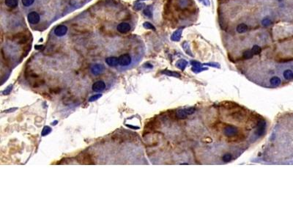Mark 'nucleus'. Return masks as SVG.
I'll return each instance as SVG.
<instances>
[{
  "label": "nucleus",
  "instance_id": "nucleus-29",
  "mask_svg": "<svg viewBox=\"0 0 293 220\" xmlns=\"http://www.w3.org/2000/svg\"><path fill=\"white\" fill-rule=\"evenodd\" d=\"M141 1H144V0H141Z\"/></svg>",
  "mask_w": 293,
  "mask_h": 220
},
{
  "label": "nucleus",
  "instance_id": "nucleus-15",
  "mask_svg": "<svg viewBox=\"0 0 293 220\" xmlns=\"http://www.w3.org/2000/svg\"><path fill=\"white\" fill-rule=\"evenodd\" d=\"M5 5L10 8H16L18 5V0H5Z\"/></svg>",
  "mask_w": 293,
  "mask_h": 220
},
{
  "label": "nucleus",
  "instance_id": "nucleus-6",
  "mask_svg": "<svg viewBox=\"0 0 293 220\" xmlns=\"http://www.w3.org/2000/svg\"><path fill=\"white\" fill-rule=\"evenodd\" d=\"M68 32V27L65 25H59L54 29V33L57 36L62 37L64 36Z\"/></svg>",
  "mask_w": 293,
  "mask_h": 220
},
{
  "label": "nucleus",
  "instance_id": "nucleus-21",
  "mask_svg": "<svg viewBox=\"0 0 293 220\" xmlns=\"http://www.w3.org/2000/svg\"><path fill=\"white\" fill-rule=\"evenodd\" d=\"M102 95L101 94H96V95H94V96H91L89 99V101L90 102H93L95 101H97L98 99H99L100 98H101Z\"/></svg>",
  "mask_w": 293,
  "mask_h": 220
},
{
  "label": "nucleus",
  "instance_id": "nucleus-1",
  "mask_svg": "<svg viewBox=\"0 0 293 220\" xmlns=\"http://www.w3.org/2000/svg\"><path fill=\"white\" fill-rule=\"evenodd\" d=\"M166 133L146 132V145L165 143L167 163L225 164L237 159L266 134L267 120L234 101L182 107L157 117Z\"/></svg>",
  "mask_w": 293,
  "mask_h": 220
},
{
  "label": "nucleus",
  "instance_id": "nucleus-4",
  "mask_svg": "<svg viewBox=\"0 0 293 220\" xmlns=\"http://www.w3.org/2000/svg\"><path fill=\"white\" fill-rule=\"evenodd\" d=\"M40 15L37 13V12H31L29 13L27 16V20L30 24H38L40 21Z\"/></svg>",
  "mask_w": 293,
  "mask_h": 220
},
{
  "label": "nucleus",
  "instance_id": "nucleus-25",
  "mask_svg": "<svg viewBox=\"0 0 293 220\" xmlns=\"http://www.w3.org/2000/svg\"><path fill=\"white\" fill-rule=\"evenodd\" d=\"M143 7H144V4H142V3H138V4H136V5H135V9L137 10H140L143 8Z\"/></svg>",
  "mask_w": 293,
  "mask_h": 220
},
{
  "label": "nucleus",
  "instance_id": "nucleus-8",
  "mask_svg": "<svg viewBox=\"0 0 293 220\" xmlns=\"http://www.w3.org/2000/svg\"><path fill=\"white\" fill-rule=\"evenodd\" d=\"M104 70V66L102 64H95L91 67V71L94 75H98L101 74Z\"/></svg>",
  "mask_w": 293,
  "mask_h": 220
},
{
  "label": "nucleus",
  "instance_id": "nucleus-24",
  "mask_svg": "<svg viewBox=\"0 0 293 220\" xmlns=\"http://www.w3.org/2000/svg\"><path fill=\"white\" fill-rule=\"evenodd\" d=\"M163 74H165L166 75H169V76H179L178 74L177 73H174V72H170V71H163Z\"/></svg>",
  "mask_w": 293,
  "mask_h": 220
},
{
  "label": "nucleus",
  "instance_id": "nucleus-28",
  "mask_svg": "<svg viewBox=\"0 0 293 220\" xmlns=\"http://www.w3.org/2000/svg\"><path fill=\"white\" fill-rule=\"evenodd\" d=\"M57 121H54V123H52L51 124L54 125H55L57 124Z\"/></svg>",
  "mask_w": 293,
  "mask_h": 220
},
{
  "label": "nucleus",
  "instance_id": "nucleus-17",
  "mask_svg": "<svg viewBox=\"0 0 293 220\" xmlns=\"http://www.w3.org/2000/svg\"><path fill=\"white\" fill-rule=\"evenodd\" d=\"M144 14L149 17V18H151L152 16H153V13H152V8L151 7H147L145 10H144Z\"/></svg>",
  "mask_w": 293,
  "mask_h": 220
},
{
  "label": "nucleus",
  "instance_id": "nucleus-12",
  "mask_svg": "<svg viewBox=\"0 0 293 220\" xmlns=\"http://www.w3.org/2000/svg\"><path fill=\"white\" fill-rule=\"evenodd\" d=\"M236 29H237V32L238 33L242 34V33H244L248 31V26L245 24H240L239 25H237Z\"/></svg>",
  "mask_w": 293,
  "mask_h": 220
},
{
  "label": "nucleus",
  "instance_id": "nucleus-13",
  "mask_svg": "<svg viewBox=\"0 0 293 220\" xmlns=\"http://www.w3.org/2000/svg\"><path fill=\"white\" fill-rule=\"evenodd\" d=\"M252 54H253V57L254 55H259L260 54V53L262 52V48L259 46L258 45H254V46L252 47V48L251 49Z\"/></svg>",
  "mask_w": 293,
  "mask_h": 220
},
{
  "label": "nucleus",
  "instance_id": "nucleus-19",
  "mask_svg": "<svg viewBox=\"0 0 293 220\" xmlns=\"http://www.w3.org/2000/svg\"><path fill=\"white\" fill-rule=\"evenodd\" d=\"M21 2L25 7H29L34 3L35 0H21Z\"/></svg>",
  "mask_w": 293,
  "mask_h": 220
},
{
  "label": "nucleus",
  "instance_id": "nucleus-10",
  "mask_svg": "<svg viewBox=\"0 0 293 220\" xmlns=\"http://www.w3.org/2000/svg\"><path fill=\"white\" fill-rule=\"evenodd\" d=\"M182 32H183V29H177V30H176L175 32L172 35L171 40L172 41H179L180 40V38H181Z\"/></svg>",
  "mask_w": 293,
  "mask_h": 220
},
{
  "label": "nucleus",
  "instance_id": "nucleus-2",
  "mask_svg": "<svg viewBox=\"0 0 293 220\" xmlns=\"http://www.w3.org/2000/svg\"><path fill=\"white\" fill-rule=\"evenodd\" d=\"M259 160L267 164L293 162V113H285L276 119Z\"/></svg>",
  "mask_w": 293,
  "mask_h": 220
},
{
  "label": "nucleus",
  "instance_id": "nucleus-9",
  "mask_svg": "<svg viewBox=\"0 0 293 220\" xmlns=\"http://www.w3.org/2000/svg\"><path fill=\"white\" fill-rule=\"evenodd\" d=\"M106 63L111 67H115L119 64V59L116 57H109L106 59Z\"/></svg>",
  "mask_w": 293,
  "mask_h": 220
},
{
  "label": "nucleus",
  "instance_id": "nucleus-20",
  "mask_svg": "<svg viewBox=\"0 0 293 220\" xmlns=\"http://www.w3.org/2000/svg\"><path fill=\"white\" fill-rule=\"evenodd\" d=\"M271 21H270V19H268V18H266V19H264L262 21V25H263L264 27H268V26H270V24H271Z\"/></svg>",
  "mask_w": 293,
  "mask_h": 220
},
{
  "label": "nucleus",
  "instance_id": "nucleus-18",
  "mask_svg": "<svg viewBox=\"0 0 293 220\" xmlns=\"http://www.w3.org/2000/svg\"><path fill=\"white\" fill-rule=\"evenodd\" d=\"M143 27L146 29H152V30H154V31L156 30V27L152 24H150V22H144L143 24Z\"/></svg>",
  "mask_w": 293,
  "mask_h": 220
},
{
  "label": "nucleus",
  "instance_id": "nucleus-14",
  "mask_svg": "<svg viewBox=\"0 0 293 220\" xmlns=\"http://www.w3.org/2000/svg\"><path fill=\"white\" fill-rule=\"evenodd\" d=\"M243 58L244 59H251L253 58V54L251 51V49H248V50H245L244 52L243 53Z\"/></svg>",
  "mask_w": 293,
  "mask_h": 220
},
{
  "label": "nucleus",
  "instance_id": "nucleus-26",
  "mask_svg": "<svg viewBox=\"0 0 293 220\" xmlns=\"http://www.w3.org/2000/svg\"><path fill=\"white\" fill-rule=\"evenodd\" d=\"M126 126L128 127L129 128H131V129H138V128H139V127L133 126V125H126Z\"/></svg>",
  "mask_w": 293,
  "mask_h": 220
},
{
  "label": "nucleus",
  "instance_id": "nucleus-23",
  "mask_svg": "<svg viewBox=\"0 0 293 220\" xmlns=\"http://www.w3.org/2000/svg\"><path fill=\"white\" fill-rule=\"evenodd\" d=\"M12 90H13V85L8 86L6 88V90L3 92V94H4V95H8V94H10Z\"/></svg>",
  "mask_w": 293,
  "mask_h": 220
},
{
  "label": "nucleus",
  "instance_id": "nucleus-5",
  "mask_svg": "<svg viewBox=\"0 0 293 220\" xmlns=\"http://www.w3.org/2000/svg\"><path fill=\"white\" fill-rule=\"evenodd\" d=\"M92 90L94 92H101L106 88V84L103 81H97L92 85Z\"/></svg>",
  "mask_w": 293,
  "mask_h": 220
},
{
  "label": "nucleus",
  "instance_id": "nucleus-7",
  "mask_svg": "<svg viewBox=\"0 0 293 220\" xmlns=\"http://www.w3.org/2000/svg\"><path fill=\"white\" fill-rule=\"evenodd\" d=\"M117 31L119 32L120 33H126V32L130 31V24H127V23L122 22V23H120L119 24L117 25Z\"/></svg>",
  "mask_w": 293,
  "mask_h": 220
},
{
  "label": "nucleus",
  "instance_id": "nucleus-22",
  "mask_svg": "<svg viewBox=\"0 0 293 220\" xmlns=\"http://www.w3.org/2000/svg\"><path fill=\"white\" fill-rule=\"evenodd\" d=\"M186 62L185 61V60H180L178 62H177V65L179 67H180V68H184V67H185V65H186Z\"/></svg>",
  "mask_w": 293,
  "mask_h": 220
},
{
  "label": "nucleus",
  "instance_id": "nucleus-16",
  "mask_svg": "<svg viewBox=\"0 0 293 220\" xmlns=\"http://www.w3.org/2000/svg\"><path fill=\"white\" fill-rule=\"evenodd\" d=\"M51 128L49 126H45V127L43 128V131H42L41 135H42L43 136H46V135H49V134L51 133Z\"/></svg>",
  "mask_w": 293,
  "mask_h": 220
},
{
  "label": "nucleus",
  "instance_id": "nucleus-27",
  "mask_svg": "<svg viewBox=\"0 0 293 220\" xmlns=\"http://www.w3.org/2000/svg\"><path fill=\"white\" fill-rule=\"evenodd\" d=\"M16 109H17V108L10 109H8V110H7V111H5V112H11V111H12V112H13V111H16Z\"/></svg>",
  "mask_w": 293,
  "mask_h": 220
},
{
  "label": "nucleus",
  "instance_id": "nucleus-3",
  "mask_svg": "<svg viewBox=\"0 0 293 220\" xmlns=\"http://www.w3.org/2000/svg\"><path fill=\"white\" fill-rule=\"evenodd\" d=\"M119 64L121 66H127L131 63V57L128 54H124L119 56Z\"/></svg>",
  "mask_w": 293,
  "mask_h": 220
},
{
  "label": "nucleus",
  "instance_id": "nucleus-11",
  "mask_svg": "<svg viewBox=\"0 0 293 220\" xmlns=\"http://www.w3.org/2000/svg\"><path fill=\"white\" fill-rule=\"evenodd\" d=\"M80 163H83V164H93L94 162L92 161V159H91L90 156L88 155V154H85V155H83V156L81 157V161L80 162Z\"/></svg>",
  "mask_w": 293,
  "mask_h": 220
}]
</instances>
